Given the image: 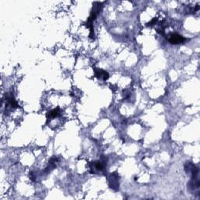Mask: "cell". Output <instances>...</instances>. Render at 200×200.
<instances>
[{
  "label": "cell",
  "instance_id": "3957f363",
  "mask_svg": "<svg viewBox=\"0 0 200 200\" xmlns=\"http://www.w3.org/2000/svg\"><path fill=\"white\" fill-rule=\"evenodd\" d=\"M6 106H10L13 109H15V108H17L18 104L16 101L15 98L13 95H9V94H6Z\"/></svg>",
  "mask_w": 200,
  "mask_h": 200
},
{
  "label": "cell",
  "instance_id": "5b68a950",
  "mask_svg": "<svg viewBox=\"0 0 200 200\" xmlns=\"http://www.w3.org/2000/svg\"><path fill=\"white\" fill-rule=\"evenodd\" d=\"M93 163L94 167H95V170H98V171H103L104 169V163H103L102 161H95V162H92Z\"/></svg>",
  "mask_w": 200,
  "mask_h": 200
},
{
  "label": "cell",
  "instance_id": "277c9868",
  "mask_svg": "<svg viewBox=\"0 0 200 200\" xmlns=\"http://www.w3.org/2000/svg\"><path fill=\"white\" fill-rule=\"evenodd\" d=\"M60 109L59 107H57V108L53 109V110L49 111V113H48V115H47V117H48V118H54V117H58L59 115H60Z\"/></svg>",
  "mask_w": 200,
  "mask_h": 200
},
{
  "label": "cell",
  "instance_id": "6da1fadb",
  "mask_svg": "<svg viewBox=\"0 0 200 200\" xmlns=\"http://www.w3.org/2000/svg\"><path fill=\"white\" fill-rule=\"evenodd\" d=\"M186 41V38L185 37H183L181 35H178V34H171L170 35V37L168 38V42L173 45H177V44H182Z\"/></svg>",
  "mask_w": 200,
  "mask_h": 200
},
{
  "label": "cell",
  "instance_id": "8992f818",
  "mask_svg": "<svg viewBox=\"0 0 200 200\" xmlns=\"http://www.w3.org/2000/svg\"><path fill=\"white\" fill-rule=\"evenodd\" d=\"M156 22H157V18H153V19L151 21L149 22V23H147V26H152L153 24H155Z\"/></svg>",
  "mask_w": 200,
  "mask_h": 200
},
{
  "label": "cell",
  "instance_id": "7a4b0ae2",
  "mask_svg": "<svg viewBox=\"0 0 200 200\" xmlns=\"http://www.w3.org/2000/svg\"><path fill=\"white\" fill-rule=\"evenodd\" d=\"M94 71H95V76L99 79H103V81H106L109 78V73L106 70H103V69L95 68Z\"/></svg>",
  "mask_w": 200,
  "mask_h": 200
}]
</instances>
